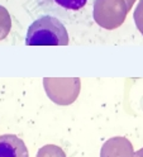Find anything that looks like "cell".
<instances>
[{
	"mask_svg": "<svg viewBox=\"0 0 143 157\" xmlns=\"http://www.w3.org/2000/svg\"><path fill=\"white\" fill-rule=\"evenodd\" d=\"M44 90L48 98L58 105L72 104L80 94L81 81L79 77L73 78H43Z\"/></svg>",
	"mask_w": 143,
	"mask_h": 157,
	"instance_id": "cell-2",
	"label": "cell"
},
{
	"mask_svg": "<svg viewBox=\"0 0 143 157\" xmlns=\"http://www.w3.org/2000/svg\"><path fill=\"white\" fill-rule=\"evenodd\" d=\"M36 157H66L65 151L56 144H46L38 150Z\"/></svg>",
	"mask_w": 143,
	"mask_h": 157,
	"instance_id": "cell-7",
	"label": "cell"
},
{
	"mask_svg": "<svg viewBox=\"0 0 143 157\" xmlns=\"http://www.w3.org/2000/svg\"><path fill=\"white\" fill-rule=\"evenodd\" d=\"M100 157H134L133 144L126 137H113L101 146Z\"/></svg>",
	"mask_w": 143,
	"mask_h": 157,
	"instance_id": "cell-4",
	"label": "cell"
},
{
	"mask_svg": "<svg viewBox=\"0 0 143 157\" xmlns=\"http://www.w3.org/2000/svg\"><path fill=\"white\" fill-rule=\"evenodd\" d=\"M127 12L123 0H96L94 19L101 28L115 29L126 21Z\"/></svg>",
	"mask_w": 143,
	"mask_h": 157,
	"instance_id": "cell-3",
	"label": "cell"
},
{
	"mask_svg": "<svg viewBox=\"0 0 143 157\" xmlns=\"http://www.w3.org/2000/svg\"><path fill=\"white\" fill-rule=\"evenodd\" d=\"M0 157H29V152L22 138L15 134L0 136Z\"/></svg>",
	"mask_w": 143,
	"mask_h": 157,
	"instance_id": "cell-5",
	"label": "cell"
},
{
	"mask_svg": "<svg viewBox=\"0 0 143 157\" xmlns=\"http://www.w3.org/2000/svg\"><path fill=\"white\" fill-rule=\"evenodd\" d=\"M133 3H134V0H128V6H132Z\"/></svg>",
	"mask_w": 143,
	"mask_h": 157,
	"instance_id": "cell-11",
	"label": "cell"
},
{
	"mask_svg": "<svg viewBox=\"0 0 143 157\" xmlns=\"http://www.w3.org/2000/svg\"><path fill=\"white\" fill-rule=\"evenodd\" d=\"M53 2L66 10H80L86 5L88 0H53Z\"/></svg>",
	"mask_w": 143,
	"mask_h": 157,
	"instance_id": "cell-8",
	"label": "cell"
},
{
	"mask_svg": "<svg viewBox=\"0 0 143 157\" xmlns=\"http://www.w3.org/2000/svg\"><path fill=\"white\" fill-rule=\"evenodd\" d=\"M12 19L4 6H0V41H3L10 33Z\"/></svg>",
	"mask_w": 143,
	"mask_h": 157,
	"instance_id": "cell-6",
	"label": "cell"
},
{
	"mask_svg": "<svg viewBox=\"0 0 143 157\" xmlns=\"http://www.w3.org/2000/svg\"><path fill=\"white\" fill-rule=\"evenodd\" d=\"M27 46H67L69 33L63 23L52 15H42L28 27Z\"/></svg>",
	"mask_w": 143,
	"mask_h": 157,
	"instance_id": "cell-1",
	"label": "cell"
},
{
	"mask_svg": "<svg viewBox=\"0 0 143 157\" xmlns=\"http://www.w3.org/2000/svg\"><path fill=\"white\" fill-rule=\"evenodd\" d=\"M134 157H143V148H141L137 152H134Z\"/></svg>",
	"mask_w": 143,
	"mask_h": 157,
	"instance_id": "cell-10",
	"label": "cell"
},
{
	"mask_svg": "<svg viewBox=\"0 0 143 157\" xmlns=\"http://www.w3.org/2000/svg\"><path fill=\"white\" fill-rule=\"evenodd\" d=\"M134 22H136L138 31L143 36V0H141V3L138 4V8L134 12Z\"/></svg>",
	"mask_w": 143,
	"mask_h": 157,
	"instance_id": "cell-9",
	"label": "cell"
}]
</instances>
